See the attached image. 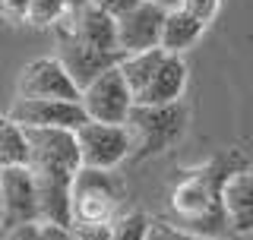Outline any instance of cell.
<instances>
[{
    "label": "cell",
    "mask_w": 253,
    "mask_h": 240,
    "mask_svg": "<svg viewBox=\"0 0 253 240\" xmlns=\"http://www.w3.org/2000/svg\"><path fill=\"white\" fill-rule=\"evenodd\" d=\"M0 167H29V136L26 126L0 114Z\"/></svg>",
    "instance_id": "17"
},
{
    "label": "cell",
    "mask_w": 253,
    "mask_h": 240,
    "mask_svg": "<svg viewBox=\"0 0 253 240\" xmlns=\"http://www.w3.org/2000/svg\"><path fill=\"white\" fill-rule=\"evenodd\" d=\"M139 3H142V0H89V6L108 13L111 19H121V16H126L130 10H136Z\"/></svg>",
    "instance_id": "22"
},
{
    "label": "cell",
    "mask_w": 253,
    "mask_h": 240,
    "mask_svg": "<svg viewBox=\"0 0 253 240\" xmlns=\"http://www.w3.org/2000/svg\"><path fill=\"white\" fill-rule=\"evenodd\" d=\"M54 57L63 63V70L70 73V79L76 82L79 92H83L85 85H92L101 73L114 70L117 63L124 60L121 54H108V51H98V47L85 44L83 38H76L63 22L57 26V54H54Z\"/></svg>",
    "instance_id": "7"
},
{
    "label": "cell",
    "mask_w": 253,
    "mask_h": 240,
    "mask_svg": "<svg viewBox=\"0 0 253 240\" xmlns=\"http://www.w3.org/2000/svg\"><path fill=\"white\" fill-rule=\"evenodd\" d=\"M149 240H212V237H200V234H190V231H180L177 225H171L168 218H152ZM221 240H237V237H221Z\"/></svg>",
    "instance_id": "20"
},
{
    "label": "cell",
    "mask_w": 253,
    "mask_h": 240,
    "mask_svg": "<svg viewBox=\"0 0 253 240\" xmlns=\"http://www.w3.org/2000/svg\"><path fill=\"white\" fill-rule=\"evenodd\" d=\"M184 10L209 26V22L218 16V10H221V0H184Z\"/></svg>",
    "instance_id": "21"
},
{
    "label": "cell",
    "mask_w": 253,
    "mask_h": 240,
    "mask_svg": "<svg viewBox=\"0 0 253 240\" xmlns=\"http://www.w3.org/2000/svg\"><path fill=\"white\" fill-rule=\"evenodd\" d=\"M0 202H3V234L42 221L38 190L29 167H3L0 171Z\"/></svg>",
    "instance_id": "9"
},
{
    "label": "cell",
    "mask_w": 253,
    "mask_h": 240,
    "mask_svg": "<svg viewBox=\"0 0 253 240\" xmlns=\"http://www.w3.org/2000/svg\"><path fill=\"white\" fill-rule=\"evenodd\" d=\"M149 231H152V218L142 209H124L111 221L114 240H149Z\"/></svg>",
    "instance_id": "18"
},
{
    "label": "cell",
    "mask_w": 253,
    "mask_h": 240,
    "mask_svg": "<svg viewBox=\"0 0 253 240\" xmlns=\"http://www.w3.org/2000/svg\"><path fill=\"white\" fill-rule=\"evenodd\" d=\"M155 6H162L165 13H174V10H184V0H152Z\"/></svg>",
    "instance_id": "27"
},
{
    "label": "cell",
    "mask_w": 253,
    "mask_h": 240,
    "mask_svg": "<svg viewBox=\"0 0 253 240\" xmlns=\"http://www.w3.org/2000/svg\"><path fill=\"white\" fill-rule=\"evenodd\" d=\"M0 240H35V225H26V228H16V231H6Z\"/></svg>",
    "instance_id": "26"
},
{
    "label": "cell",
    "mask_w": 253,
    "mask_h": 240,
    "mask_svg": "<svg viewBox=\"0 0 253 240\" xmlns=\"http://www.w3.org/2000/svg\"><path fill=\"white\" fill-rule=\"evenodd\" d=\"M67 6H70V13H79L89 6V0H67Z\"/></svg>",
    "instance_id": "28"
},
{
    "label": "cell",
    "mask_w": 253,
    "mask_h": 240,
    "mask_svg": "<svg viewBox=\"0 0 253 240\" xmlns=\"http://www.w3.org/2000/svg\"><path fill=\"white\" fill-rule=\"evenodd\" d=\"M247 161L250 158L231 146L212 155L209 161L184 171L168 196V221L177 225L180 231H190V234L200 237H212V240L231 237L221 193H225V180Z\"/></svg>",
    "instance_id": "1"
},
{
    "label": "cell",
    "mask_w": 253,
    "mask_h": 240,
    "mask_svg": "<svg viewBox=\"0 0 253 240\" xmlns=\"http://www.w3.org/2000/svg\"><path fill=\"white\" fill-rule=\"evenodd\" d=\"M35 240H76L73 228H60V225H47V221H38L35 225Z\"/></svg>",
    "instance_id": "24"
},
{
    "label": "cell",
    "mask_w": 253,
    "mask_h": 240,
    "mask_svg": "<svg viewBox=\"0 0 253 240\" xmlns=\"http://www.w3.org/2000/svg\"><path fill=\"white\" fill-rule=\"evenodd\" d=\"M165 57H168V51L155 47V51H142V54H126V57L117 63V70H121L124 82L130 85V95H133V98H136V95L155 79V73L162 70Z\"/></svg>",
    "instance_id": "16"
},
{
    "label": "cell",
    "mask_w": 253,
    "mask_h": 240,
    "mask_svg": "<svg viewBox=\"0 0 253 240\" xmlns=\"http://www.w3.org/2000/svg\"><path fill=\"white\" fill-rule=\"evenodd\" d=\"M225 218L231 228V237L253 234V161L241 164L225 180Z\"/></svg>",
    "instance_id": "12"
},
{
    "label": "cell",
    "mask_w": 253,
    "mask_h": 240,
    "mask_svg": "<svg viewBox=\"0 0 253 240\" xmlns=\"http://www.w3.org/2000/svg\"><path fill=\"white\" fill-rule=\"evenodd\" d=\"M6 117L26 130H79L85 123V111L76 101H42V98H16Z\"/></svg>",
    "instance_id": "10"
},
{
    "label": "cell",
    "mask_w": 253,
    "mask_h": 240,
    "mask_svg": "<svg viewBox=\"0 0 253 240\" xmlns=\"http://www.w3.org/2000/svg\"><path fill=\"white\" fill-rule=\"evenodd\" d=\"M162 26H165V10L155 6L152 0H142L136 10L117 19V47L121 54H142L155 51L162 44Z\"/></svg>",
    "instance_id": "11"
},
{
    "label": "cell",
    "mask_w": 253,
    "mask_h": 240,
    "mask_svg": "<svg viewBox=\"0 0 253 240\" xmlns=\"http://www.w3.org/2000/svg\"><path fill=\"white\" fill-rule=\"evenodd\" d=\"M184 89H187V63L177 54H168L162 70L155 73V79L133 98V105H139V108L177 105V101H184Z\"/></svg>",
    "instance_id": "13"
},
{
    "label": "cell",
    "mask_w": 253,
    "mask_h": 240,
    "mask_svg": "<svg viewBox=\"0 0 253 240\" xmlns=\"http://www.w3.org/2000/svg\"><path fill=\"white\" fill-rule=\"evenodd\" d=\"M0 234H3V202H0Z\"/></svg>",
    "instance_id": "29"
},
{
    "label": "cell",
    "mask_w": 253,
    "mask_h": 240,
    "mask_svg": "<svg viewBox=\"0 0 253 240\" xmlns=\"http://www.w3.org/2000/svg\"><path fill=\"white\" fill-rule=\"evenodd\" d=\"M209 29L206 22H200L196 16H190L187 10H174V13H165V26H162V51L168 54H177V57H184V54L193 47L196 41L203 38V32Z\"/></svg>",
    "instance_id": "15"
},
{
    "label": "cell",
    "mask_w": 253,
    "mask_h": 240,
    "mask_svg": "<svg viewBox=\"0 0 253 240\" xmlns=\"http://www.w3.org/2000/svg\"><path fill=\"white\" fill-rule=\"evenodd\" d=\"M63 26L73 32L76 38H83L85 44L98 47V51L121 54V47H117V19H111L108 13L95 10V6H85V10H79V13H70L67 19H63Z\"/></svg>",
    "instance_id": "14"
},
{
    "label": "cell",
    "mask_w": 253,
    "mask_h": 240,
    "mask_svg": "<svg viewBox=\"0 0 253 240\" xmlns=\"http://www.w3.org/2000/svg\"><path fill=\"white\" fill-rule=\"evenodd\" d=\"M0 171H3V167H0Z\"/></svg>",
    "instance_id": "30"
},
{
    "label": "cell",
    "mask_w": 253,
    "mask_h": 240,
    "mask_svg": "<svg viewBox=\"0 0 253 240\" xmlns=\"http://www.w3.org/2000/svg\"><path fill=\"white\" fill-rule=\"evenodd\" d=\"M79 105L85 111V120L126 126L130 111H133V95H130V85L124 82L121 70L114 67V70H108V73H101L92 85H85Z\"/></svg>",
    "instance_id": "6"
},
{
    "label": "cell",
    "mask_w": 253,
    "mask_h": 240,
    "mask_svg": "<svg viewBox=\"0 0 253 240\" xmlns=\"http://www.w3.org/2000/svg\"><path fill=\"white\" fill-rule=\"evenodd\" d=\"M67 16H70L67 0H32L29 26H35V29H57Z\"/></svg>",
    "instance_id": "19"
},
{
    "label": "cell",
    "mask_w": 253,
    "mask_h": 240,
    "mask_svg": "<svg viewBox=\"0 0 253 240\" xmlns=\"http://www.w3.org/2000/svg\"><path fill=\"white\" fill-rule=\"evenodd\" d=\"M29 136V171L35 177L42 221L73 228L70 218V190H73L79 161V146L73 130H26Z\"/></svg>",
    "instance_id": "2"
},
{
    "label": "cell",
    "mask_w": 253,
    "mask_h": 240,
    "mask_svg": "<svg viewBox=\"0 0 253 240\" xmlns=\"http://www.w3.org/2000/svg\"><path fill=\"white\" fill-rule=\"evenodd\" d=\"M76 146L83 167H95V171H117L133 155V139L126 126L95 123V120H85L76 130Z\"/></svg>",
    "instance_id": "5"
},
{
    "label": "cell",
    "mask_w": 253,
    "mask_h": 240,
    "mask_svg": "<svg viewBox=\"0 0 253 240\" xmlns=\"http://www.w3.org/2000/svg\"><path fill=\"white\" fill-rule=\"evenodd\" d=\"M76 240H114L111 225H95V228H73Z\"/></svg>",
    "instance_id": "25"
},
{
    "label": "cell",
    "mask_w": 253,
    "mask_h": 240,
    "mask_svg": "<svg viewBox=\"0 0 253 240\" xmlns=\"http://www.w3.org/2000/svg\"><path fill=\"white\" fill-rule=\"evenodd\" d=\"M16 98H42V101H76L83 98V92L76 89V82L63 70L57 57H35L26 63L16 82Z\"/></svg>",
    "instance_id": "8"
},
{
    "label": "cell",
    "mask_w": 253,
    "mask_h": 240,
    "mask_svg": "<svg viewBox=\"0 0 253 240\" xmlns=\"http://www.w3.org/2000/svg\"><path fill=\"white\" fill-rule=\"evenodd\" d=\"M187 117L190 111L184 101L177 105H165V108H139L133 105L130 120H126V130L133 139V161H146L155 158L162 152L174 149L187 133Z\"/></svg>",
    "instance_id": "4"
},
{
    "label": "cell",
    "mask_w": 253,
    "mask_h": 240,
    "mask_svg": "<svg viewBox=\"0 0 253 240\" xmlns=\"http://www.w3.org/2000/svg\"><path fill=\"white\" fill-rule=\"evenodd\" d=\"M29 6L32 0H0V16L22 26V22H29Z\"/></svg>",
    "instance_id": "23"
},
{
    "label": "cell",
    "mask_w": 253,
    "mask_h": 240,
    "mask_svg": "<svg viewBox=\"0 0 253 240\" xmlns=\"http://www.w3.org/2000/svg\"><path fill=\"white\" fill-rule=\"evenodd\" d=\"M124 199H126V187L114 171L79 167L73 190H70V218H73V228L111 225L124 212Z\"/></svg>",
    "instance_id": "3"
}]
</instances>
